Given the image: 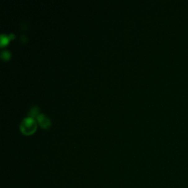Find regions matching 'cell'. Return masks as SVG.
<instances>
[{
  "instance_id": "277c9868",
  "label": "cell",
  "mask_w": 188,
  "mask_h": 188,
  "mask_svg": "<svg viewBox=\"0 0 188 188\" xmlns=\"http://www.w3.org/2000/svg\"><path fill=\"white\" fill-rule=\"evenodd\" d=\"M10 57H11V54H10L9 51H7V50L3 51L2 52V59L7 60L10 58Z\"/></svg>"
},
{
  "instance_id": "7a4b0ae2",
  "label": "cell",
  "mask_w": 188,
  "mask_h": 188,
  "mask_svg": "<svg viewBox=\"0 0 188 188\" xmlns=\"http://www.w3.org/2000/svg\"><path fill=\"white\" fill-rule=\"evenodd\" d=\"M37 121L40 123V125L43 128H47L49 127L50 124H51V121L50 120L48 119L47 116H45L43 114H39L37 117Z\"/></svg>"
},
{
  "instance_id": "6da1fadb",
  "label": "cell",
  "mask_w": 188,
  "mask_h": 188,
  "mask_svg": "<svg viewBox=\"0 0 188 188\" xmlns=\"http://www.w3.org/2000/svg\"><path fill=\"white\" fill-rule=\"evenodd\" d=\"M36 121L33 118L27 117L21 121L20 129L25 135H30L35 130Z\"/></svg>"
},
{
  "instance_id": "5b68a950",
  "label": "cell",
  "mask_w": 188,
  "mask_h": 188,
  "mask_svg": "<svg viewBox=\"0 0 188 188\" xmlns=\"http://www.w3.org/2000/svg\"><path fill=\"white\" fill-rule=\"evenodd\" d=\"M8 42V38L7 36H5V35H2L1 37V45L4 46Z\"/></svg>"
},
{
  "instance_id": "3957f363",
  "label": "cell",
  "mask_w": 188,
  "mask_h": 188,
  "mask_svg": "<svg viewBox=\"0 0 188 188\" xmlns=\"http://www.w3.org/2000/svg\"><path fill=\"white\" fill-rule=\"evenodd\" d=\"M39 108L37 107V106H34L33 107H32L30 109V110L29 112V117L33 118L34 117H37L38 115H39Z\"/></svg>"
}]
</instances>
